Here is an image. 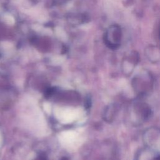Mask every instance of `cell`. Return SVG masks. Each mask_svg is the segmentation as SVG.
<instances>
[{"label": "cell", "instance_id": "obj_1", "mask_svg": "<svg viewBox=\"0 0 160 160\" xmlns=\"http://www.w3.org/2000/svg\"><path fill=\"white\" fill-rule=\"evenodd\" d=\"M145 142L152 151L160 154V132L149 129L144 134Z\"/></svg>", "mask_w": 160, "mask_h": 160}]
</instances>
